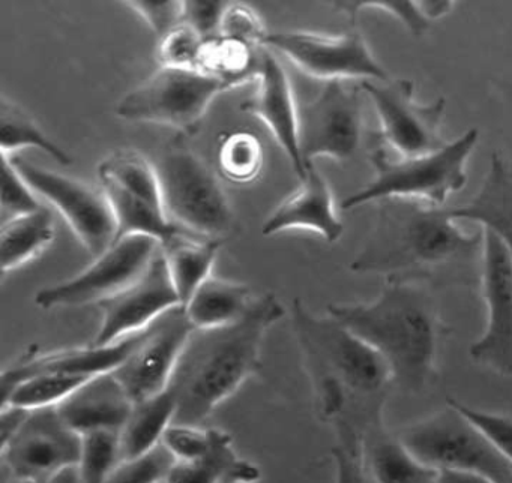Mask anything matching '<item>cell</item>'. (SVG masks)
Returning <instances> with one entry per match:
<instances>
[{
	"label": "cell",
	"mask_w": 512,
	"mask_h": 483,
	"mask_svg": "<svg viewBox=\"0 0 512 483\" xmlns=\"http://www.w3.org/2000/svg\"><path fill=\"white\" fill-rule=\"evenodd\" d=\"M376 221L350 263L359 275L425 287L473 285L481 278L484 230L466 231L451 210L407 200L379 201Z\"/></svg>",
	"instance_id": "6da1fadb"
},
{
	"label": "cell",
	"mask_w": 512,
	"mask_h": 483,
	"mask_svg": "<svg viewBox=\"0 0 512 483\" xmlns=\"http://www.w3.org/2000/svg\"><path fill=\"white\" fill-rule=\"evenodd\" d=\"M293 332L310 378L317 414L334 432L359 438L385 423L394 389L385 360L331 315H316L301 299L290 308Z\"/></svg>",
	"instance_id": "7a4b0ae2"
},
{
	"label": "cell",
	"mask_w": 512,
	"mask_h": 483,
	"mask_svg": "<svg viewBox=\"0 0 512 483\" xmlns=\"http://www.w3.org/2000/svg\"><path fill=\"white\" fill-rule=\"evenodd\" d=\"M328 314L385 360L394 389L421 395L436 383L448 327L431 288L386 282L371 302L331 303Z\"/></svg>",
	"instance_id": "3957f363"
},
{
	"label": "cell",
	"mask_w": 512,
	"mask_h": 483,
	"mask_svg": "<svg viewBox=\"0 0 512 483\" xmlns=\"http://www.w3.org/2000/svg\"><path fill=\"white\" fill-rule=\"evenodd\" d=\"M284 314L280 299L268 293L257 297L235 323L194 329L170 381L178 401L175 423L202 425L221 402L259 374L266 333Z\"/></svg>",
	"instance_id": "277c9868"
},
{
	"label": "cell",
	"mask_w": 512,
	"mask_h": 483,
	"mask_svg": "<svg viewBox=\"0 0 512 483\" xmlns=\"http://www.w3.org/2000/svg\"><path fill=\"white\" fill-rule=\"evenodd\" d=\"M478 129L472 128L436 152L415 158H394L383 144L371 150L368 159L374 177L341 203L344 210L383 200H407L443 207L452 194L467 183V164L478 144Z\"/></svg>",
	"instance_id": "5b68a950"
},
{
	"label": "cell",
	"mask_w": 512,
	"mask_h": 483,
	"mask_svg": "<svg viewBox=\"0 0 512 483\" xmlns=\"http://www.w3.org/2000/svg\"><path fill=\"white\" fill-rule=\"evenodd\" d=\"M154 165L170 221L197 236L226 240L235 228V213L208 164L184 141L176 140Z\"/></svg>",
	"instance_id": "8992f818"
},
{
	"label": "cell",
	"mask_w": 512,
	"mask_h": 483,
	"mask_svg": "<svg viewBox=\"0 0 512 483\" xmlns=\"http://www.w3.org/2000/svg\"><path fill=\"white\" fill-rule=\"evenodd\" d=\"M446 402L442 410L395 431L404 446L433 470L473 471L497 483H512V465L466 416Z\"/></svg>",
	"instance_id": "52a82bcc"
},
{
	"label": "cell",
	"mask_w": 512,
	"mask_h": 483,
	"mask_svg": "<svg viewBox=\"0 0 512 483\" xmlns=\"http://www.w3.org/2000/svg\"><path fill=\"white\" fill-rule=\"evenodd\" d=\"M229 86L197 69L163 68L128 92L116 114L130 122L170 126L181 134L200 128L211 102Z\"/></svg>",
	"instance_id": "ba28073f"
},
{
	"label": "cell",
	"mask_w": 512,
	"mask_h": 483,
	"mask_svg": "<svg viewBox=\"0 0 512 483\" xmlns=\"http://www.w3.org/2000/svg\"><path fill=\"white\" fill-rule=\"evenodd\" d=\"M263 47L280 51L299 71L325 83L391 78L356 24L340 33L281 30L269 33Z\"/></svg>",
	"instance_id": "9c48e42d"
},
{
	"label": "cell",
	"mask_w": 512,
	"mask_h": 483,
	"mask_svg": "<svg viewBox=\"0 0 512 483\" xmlns=\"http://www.w3.org/2000/svg\"><path fill=\"white\" fill-rule=\"evenodd\" d=\"M361 89L379 119L380 141L398 158L427 155L448 143L442 135L446 111L442 96L431 102L418 101L415 83L403 77L364 81Z\"/></svg>",
	"instance_id": "30bf717a"
},
{
	"label": "cell",
	"mask_w": 512,
	"mask_h": 483,
	"mask_svg": "<svg viewBox=\"0 0 512 483\" xmlns=\"http://www.w3.org/2000/svg\"><path fill=\"white\" fill-rule=\"evenodd\" d=\"M2 483H49L68 468L79 467L82 435L58 407L31 410L19 432L0 447Z\"/></svg>",
	"instance_id": "8fae6325"
},
{
	"label": "cell",
	"mask_w": 512,
	"mask_h": 483,
	"mask_svg": "<svg viewBox=\"0 0 512 483\" xmlns=\"http://www.w3.org/2000/svg\"><path fill=\"white\" fill-rule=\"evenodd\" d=\"M361 84L347 86L343 81L326 83L322 92L298 105V143L305 171L317 158L349 161L362 138Z\"/></svg>",
	"instance_id": "7c38bea8"
},
{
	"label": "cell",
	"mask_w": 512,
	"mask_h": 483,
	"mask_svg": "<svg viewBox=\"0 0 512 483\" xmlns=\"http://www.w3.org/2000/svg\"><path fill=\"white\" fill-rule=\"evenodd\" d=\"M10 156L26 183L58 209L92 257H100L115 243V213L103 188Z\"/></svg>",
	"instance_id": "4fadbf2b"
},
{
	"label": "cell",
	"mask_w": 512,
	"mask_h": 483,
	"mask_svg": "<svg viewBox=\"0 0 512 483\" xmlns=\"http://www.w3.org/2000/svg\"><path fill=\"white\" fill-rule=\"evenodd\" d=\"M160 251V242L151 237L130 236L116 240L79 275L41 288L35 303L43 309L98 305L139 279Z\"/></svg>",
	"instance_id": "5bb4252c"
},
{
	"label": "cell",
	"mask_w": 512,
	"mask_h": 483,
	"mask_svg": "<svg viewBox=\"0 0 512 483\" xmlns=\"http://www.w3.org/2000/svg\"><path fill=\"white\" fill-rule=\"evenodd\" d=\"M479 290L485 326L470 344V359L487 371L512 378V257L505 242L490 230H484Z\"/></svg>",
	"instance_id": "9a60e30c"
},
{
	"label": "cell",
	"mask_w": 512,
	"mask_h": 483,
	"mask_svg": "<svg viewBox=\"0 0 512 483\" xmlns=\"http://www.w3.org/2000/svg\"><path fill=\"white\" fill-rule=\"evenodd\" d=\"M194 332L184 306L170 309L139 333L127 359L113 371L133 402L169 389L182 351Z\"/></svg>",
	"instance_id": "2e32d148"
},
{
	"label": "cell",
	"mask_w": 512,
	"mask_h": 483,
	"mask_svg": "<svg viewBox=\"0 0 512 483\" xmlns=\"http://www.w3.org/2000/svg\"><path fill=\"white\" fill-rule=\"evenodd\" d=\"M101 326L92 344L98 347L116 344L151 326L170 309L182 306L173 285L163 249L139 279L121 293L98 303Z\"/></svg>",
	"instance_id": "e0dca14e"
},
{
	"label": "cell",
	"mask_w": 512,
	"mask_h": 483,
	"mask_svg": "<svg viewBox=\"0 0 512 483\" xmlns=\"http://www.w3.org/2000/svg\"><path fill=\"white\" fill-rule=\"evenodd\" d=\"M256 81V92L245 99L241 110L253 114L268 126L272 137L289 158L296 176L301 179L305 168L299 153L298 104L286 69L269 48H262Z\"/></svg>",
	"instance_id": "ac0fdd59"
},
{
	"label": "cell",
	"mask_w": 512,
	"mask_h": 483,
	"mask_svg": "<svg viewBox=\"0 0 512 483\" xmlns=\"http://www.w3.org/2000/svg\"><path fill=\"white\" fill-rule=\"evenodd\" d=\"M139 333L106 347L89 344L86 347L62 348V350L53 351H40L38 347H31L10 368L2 372V398L7 396L17 384L38 374L58 372V374L94 377L104 372H113L127 359L128 354L137 344Z\"/></svg>",
	"instance_id": "d6986e66"
},
{
	"label": "cell",
	"mask_w": 512,
	"mask_h": 483,
	"mask_svg": "<svg viewBox=\"0 0 512 483\" xmlns=\"http://www.w3.org/2000/svg\"><path fill=\"white\" fill-rule=\"evenodd\" d=\"M287 230H308L328 243H335L344 233V224L335 209L328 180L310 167L299 179V186L284 198L262 227L263 236Z\"/></svg>",
	"instance_id": "ffe728a7"
},
{
	"label": "cell",
	"mask_w": 512,
	"mask_h": 483,
	"mask_svg": "<svg viewBox=\"0 0 512 483\" xmlns=\"http://www.w3.org/2000/svg\"><path fill=\"white\" fill-rule=\"evenodd\" d=\"M134 402L113 372L94 375L58 405L62 419L80 435L122 431Z\"/></svg>",
	"instance_id": "44dd1931"
},
{
	"label": "cell",
	"mask_w": 512,
	"mask_h": 483,
	"mask_svg": "<svg viewBox=\"0 0 512 483\" xmlns=\"http://www.w3.org/2000/svg\"><path fill=\"white\" fill-rule=\"evenodd\" d=\"M457 221H472L493 231L505 242L512 257V159L493 153L490 167L475 197L464 206L452 207Z\"/></svg>",
	"instance_id": "7402d4cb"
},
{
	"label": "cell",
	"mask_w": 512,
	"mask_h": 483,
	"mask_svg": "<svg viewBox=\"0 0 512 483\" xmlns=\"http://www.w3.org/2000/svg\"><path fill=\"white\" fill-rule=\"evenodd\" d=\"M361 456L373 483H436L437 471L419 462L386 423L365 432Z\"/></svg>",
	"instance_id": "603a6c76"
},
{
	"label": "cell",
	"mask_w": 512,
	"mask_h": 483,
	"mask_svg": "<svg viewBox=\"0 0 512 483\" xmlns=\"http://www.w3.org/2000/svg\"><path fill=\"white\" fill-rule=\"evenodd\" d=\"M260 477V468L236 453L232 435L214 428L208 452L194 461H176L166 483H256Z\"/></svg>",
	"instance_id": "cb8c5ba5"
},
{
	"label": "cell",
	"mask_w": 512,
	"mask_h": 483,
	"mask_svg": "<svg viewBox=\"0 0 512 483\" xmlns=\"http://www.w3.org/2000/svg\"><path fill=\"white\" fill-rule=\"evenodd\" d=\"M223 243L224 240L208 239L184 230L161 246L182 306L187 305L197 288L211 278Z\"/></svg>",
	"instance_id": "d4e9b609"
},
{
	"label": "cell",
	"mask_w": 512,
	"mask_h": 483,
	"mask_svg": "<svg viewBox=\"0 0 512 483\" xmlns=\"http://www.w3.org/2000/svg\"><path fill=\"white\" fill-rule=\"evenodd\" d=\"M254 300L251 288L244 282L211 276L197 288L184 309L194 329H214L244 317Z\"/></svg>",
	"instance_id": "484cf974"
},
{
	"label": "cell",
	"mask_w": 512,
	"mask_h": 483,
	"mask_svg": "<svg viewBox=\"0 0 512 483\" xmlns=\"http://www.w3.org/2000/svg\"><path fill=\"white\" fill-rule=\"evenodd\" d=\"M178 401L167 389L151 398L134 402L133 411L121 431L122 461L145 455L163 441L167 429L175 423Z\"/></svg>",
	"instance_id": "4316f807"
},
{
	"label": "cell",
	"mask_w": 512,
	"mask_h": 483,
	"mask_svg": "<svg viewBox=\"0 0 512 483\" xmlns=\"http://www.w3.org/2000/svg\"><path fill=\"white\" fill-rule=\"evenodd\" d=\"M55 239V219L47 207L0 224L2 275L34 260Z\"/></svg>",
	"instance_id": "83f0119b"
},
{
	"label": "cell",
	"mask_w": 512,
	"mask_h": 483,
	"mask_svg": "<svg viewBox=\"0 0 512 483\" xmlns=\"http://www.w3.org/2000/svg\"><path fill=\"white\" fill-rule=\"evenodd\" d=\"M101 188L109 197L115 213L116 240L130 236H146L157 240L163 246L176 234L185 230L170 221L163 207L154 206L142 198L134 197L110 183H101Z\"/></svg>",
	"instance_id": "f1b7e54d"
},
{
	"label": "cell",
	"mask_w": 512,
	"mask_h": 483,
	"mask_svg": "<svg viewBox=\"0 0 512 483\" xmlns=\"http://www.w3.org/2000/svg\"><path fill=\"white\" fill-rule=\"evenodd\" d=\"M262 48L229 36H214L203 44L196 69L235 89L247 81L256 80Z\"/></svg>",
	"instance_id": "f546056e"
},
{
	"label": "cell",
	"mask_w": 512,
	"mask_h": 483,
	"mask_svg": "<svg viewBox=\"0 0 512 483\" xmlns=\"http://www.w3.org/2000/svg\"><path fill=\"white\" fill-rule=\"evenodd\" d=\"M101 183H110L134 197L163 207L160 179L155 165L134 150H118L98 167ZM164 209V207H163Z\"/></svg>",
	"instance_id": "4dcf8cb0"
},
{
	"label": "cell",
	"mask_w": 512,
	"mask_h": 483,
	"mask_svg": "<svg viewBox=\"0 0 512 483\" xmlns=\"http://www.w3.org/2000/svg\"><path fill=\"white\" fill-rule=\"evenodd\" d=\"M0 147L2 153L37 147L62 165L73 164V158L61 146L50 140L38 123L16 102L0 98Z\"/></svg>",
	"instance_id": "1f68e13d"
},
{
	"label": "cell",
	"mask_w": 512,
	"mask_h": 483,
	"mask_svg": "<svg viewBox=\"0 0 512 483\" xmlns=\"http://www.w3.org/2000/svg\"><path fill=\"white\" fill-rule=\"evenodd\" d=\"M89 378L91 377L86 375L58 374V372L34 375L17 384L7 396H4L2 405H17L26 410L58 407Z\"/></svg>",
	"instance_id": "d6a6232c"
},
{
	"label": "cell",
	"mask_w": 512,
	"mask_h": 483,
	"mask_svg": "<svg viewBox=\"0 0 512 483\" xmlns=\"http://www.w3.org/2000/svg\"><path fill=\"white\" fill-rule=\"evenodd\" d=\"M335 9L343 12L356 24V18L364 11H382L397 18L413 36L427 32L431 21L443 17L452 9L451 2H335Z\"/></svg>",
	"instance_id": "836d02e7"
},
{
	"label": "cell",
	"mask_w": 512,
	"mask_h": 483,
	"mask_svg": "<svg viewBox=\"0 0 512 483\" xmlns=\"http://www.w3.org/2000/svg\"><path fill=\"white\" fill-rule=\"evenodd\" d=\"M265 162L262 141L250 131L224 135L218 146V167L233 183H248L256 179Z\"/></svg>",
	"instance_id": "e575fe53"
},
{
	"label": "cell",
	"mask_w": 512,
	"mask_h": 483,
	"mask_svg": "<svg viewBox=\"0 0 512 483\" xmlns=\"http://www.w3.org/2000/svg\"><path fill=\"white\" fill-rule=\"evenodd\" d=\"M121 461V432L95 431L82 435V456L77 468L83 483H106Z\"/></svg>",
	"instance_id": "d590c367"
},
{
	"label": "cell",
	"mask_w": 512,
	"mask_h": 483,
	"mask_svg": "<svg viewBox=\"0 0 512 483\" xmlns=\"http://www.w3.org/2000/svg\"><path fill=\"white\" fill-rule=\"evenodd\" d=\"M205 41L193 26L181 21L161 36L155 57L163 68L196 69Z\"/></svg>",
	"instance_id": "8d00e7d4"
},
{
	"label": "cell",
	"mask_w": 512,
	"mask_h": 483,
	"mask_svg": "<svg viewBox=\"0 0 512 483\" xmlns=\"http://www.w3.org/2000/svg\"><path fill=\"white\" fill-rule=\"evenodd\" d=\"M175 464V456L161 443L145 455L119 462L106 483H163Z\"/></svg>",
	"instance_id": "74e56055"
},
{
	"label": "cell",
	"mask_w": 512,
	"mask_h": 483,
	"mask_svg": "<svg viewBox=\"0 0 512 483\" xmlns=\"http://www.w3.org/2000/svg\"><path fill=\"white\" fill-rule=\"evenodd\" d=\"M0 207H2V222L26 215V213L35 212V210L43 207L38 201L34 189L26 183L22 174L14 167L8 153H2V197H0Z\"/></svg>",
	"instance_id": "f35d334b"
},
{
	"label": "cell",
	"mask_w": 512,
	"mask_h": 483,
	"mask_svg": "<svg viewBox=\"0 0 512 483\" xmlns=\"http://www.w3.org/2000/svg\"><path fill=\"white\" fill-rule=\"evenodd\" d=\"M448 401L463 416H466L472 425H475L478 431L490 441L491 446L512 465V417L470 407L455 398H448Z\"/></svg>",
	"instance_id": "ab89813d"
},
{
	"label": "cell",
	"mask_w": 512,
	"mask_h": 483,
	"mask_svg": "<svg viewBox=\"0 0 512 483\" xmlns=\"http://www.w3.org/2000/svg\"><path fill=\"white\" fill-rule=\"evenodd\" d=\"M220 35L263 47L269 33L253 8L245 3H229L221 18Z\"/></svg>",
	"instance_id": "60d3db41"
},
{
	"label": "cell",
	"mask_w": 512,
	"mask_h": 483,
	"mask_svg": "<svg viewBox=\"0 0 512 483\" xmlns=\"http://www.w3.org/2000/svg\"><path fill=\"white\" fill-rule=\"evenodd\" d=\"M212 434H214V428L173 423L167 429L161 443L170 450L176 461H194L208 452L212 443Z\"/></svg>",
	"instance_id": "b9f144b4"
},
{
	"label": "cell",
	"mask_w": 512,
	"mask_h": 483,
	"mask_svg": "<svg viewBox=\"0 0 512 483\" xmlns=\"http://www.w3.org/2000/svg\"><path fill=\"white\" fill-rule=\"evenodd\" d=\"M331 455L335 464L334 483H373L362 465L361 438L350 432H337Z\"/></svg>",
	"instance_id": "7bdbcfd3"
},
{
	"label": "cell",
	"mask_w": 512,
	"mask_h": 483,
	"mask_svg": "<svg viewBox=\"0 0 512 483\" xmlns=\"http://www.w3.org/2000/svg\"><path fill=\"white\" fill-rule=\"evenodd\" d=\"M127 3L148 23L158 38L178 26L184 17V2L178 0H134Z\"/></svg>",
	"instance_id": "ee69618b"
},
{
	"label": "cell",
	"mask_w": 512,
	"mask_h": 483,
	"mask_svg": "<svg viewBox=\"0 0 512 483\" xmlns=\"http://www.w3.org/2000/svg\"><path fill=\"white\" fill-rule=\"evenodd\" d=\"M230 2L193 0L184 2L182 21L193 26L205 39L220 35L221 18Z\"/></svg>",
	"instance_id": "f6af8a7d"
},
{
	"label": "cell",
	"mask_w": 512,
	"mask_h": 483,
	"mask_svg": "<svg viewBox=\"0 0 512 483\" xmlns=\"http://www.w3.org/2000/svg\"><path fill=\"white\" fill-rule=\"evenodd\" d=\"M29 414H31V410H26V408L17 407V405H2V413H0V443L2 446H5L22 429Z\"/></svg>",
	"instance_id": "bcb514c9"
},
{
	"label": "cell",
	"mask_w": 512,
	"mask_h": 483,
	"mask_svg": "<svg viewBox=\"0 0 512 483\" xmlns=\"http://www.w3.org/2000/svg\"><path fill=\"white\" fill-rule=\"evenodd\" d=\"M436 483H497L496 480L484 476V474L473 473L463 470H440L437 471Z\"/></svg>",
	"instance_id": "7dc6e473"
},
{
	"label": "cell",
	"mask_w": 512,
	"mask_h": 483,
	"mask_svg": "<svg viewBox=\"0 0 512 483\" xmlns=\"http://www.w3.org/2000/svg\"><path fill=\"white\" fill-rule=\"evenodd\" d=\"M49 483H83L82 477H80L79 468H68V470L62 471L58 476L53 477Z\"/></svg>",
	"instance_id": "c3c4849f"
},
{
	"label": "cell",
	"mask_w": 512,
	"mask_h": 483,
	"mask_svg": "<svg viewBox=\"0 0 512 483\" xmlns=\"http://www.w3.org/2000/svg\"><path fill=\"white\" fill-rule=\"evenodd\" d=\"M25 483H28V482H25Z\"/></svg>",
	"instance_id": "681fc988"
},
{
	"label": "cell",
	"mask_w": 512,
	"mask_h": 483,
	"mask_svg": "<svg viewBox=\"0 0 512 483\" xmlns=\"http://www.w3.org/2000/svg\"><path fill=\"white\" fill-rule=\"evenodd\" d=\"M163 483H166V482H163Z\"/></svg>",
	"instance_id": "f907efd6"
}]
</instances>
